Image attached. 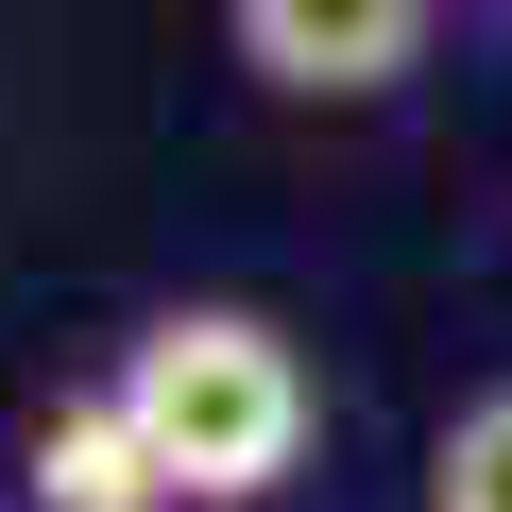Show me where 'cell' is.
Listing matches in <instances>:
<instances>
[{"label": "cell", "mask_w": 512, "mask_h": 512, "mask_svg": "<svg viewBox=\"0 0 512 512\" xmlns=\"http://www.w3.org/2000/svg\"><path fill=\"white\" fill-rule=\"evenodd\" d=\"M18 495H35V512H188V478L154 461V427H137L120 359H103V376H69V393L18 427Z\"/></svg>", "instance_id": "cell-3"}, {"label": "cell", "mask_w": 512, "mask_h": 512, "mask_svg": "<svg viewBox=\"0 0 512 512\" xmlns=\"http://www.w3.org/2000/svg\"><path fill=\"white\" fill-rule=\"evenodd\" d=\"M427 512H512V393H461L427 444Z\"/></svg>", "instance_id": "cell-4"}, {"label": "cell", "mask_w": 512, "mask_h": 512, "mask_svg": "<svg viewBox=\"0 0 512 512\" xmlns=\"http://www.w3.org/2000/svg\"><path fill=\"white\" fill-rule=\"evenodd\" d=\"M120 393H137L154 461L188 478V512H256V495H291V478H308V427H325L308 342H291L274 308H222V291L154 308V325L120 342Z\"/></svg>", "instance_id": "cell-1"}, {"label": "cell", "mask_w": 512, "mask_h": 512, "mask_svg": "<svg viewBox=\"0 0 512 512\" xmlns=\"http://www.w3.org/2000/svg\"><path fill=\"white\" fill-rule=\"evenodd\" d=\"M427 18H444V0H222L239 69L274 103H393L427 69Z\"/></svg>", "instance_id": "cell-2"}]
</instances>
